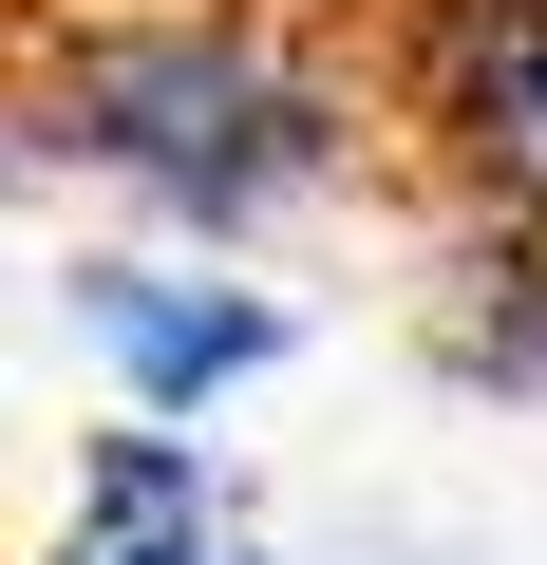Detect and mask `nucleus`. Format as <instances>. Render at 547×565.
<instances>
[{
  "instance_id": "f257e3e1",
  "label": "nucleus",
  "mask_w": 547,
  "mask_h": 565,
  "mask_svg": "<svg viewBox=\"0 0 547 565\" xmlns=\"http://www.w3.org/2000/svg\"><path fill=\"white\" fill-rule=\"evenodd\" d=\"M20 114H39V189L76 170L170 245H264L322 189H359L378 76L264 0H114V20L20 39Z\"/></svg>"
},
{
  "instance_id": "f03ea898",
  "label": "nucleus",
  "mask_w": 547,
  "mask_h": 565,
  "mask_svg": "<svg viewBox=\"0 0 547 565\" xmlns=\"http://www.w3.org/2000/svg\"><path fill=\"white\" fill-rule=\"evenodd\" d=\"M359 76L434 226L547 245V0H359Z\"/></svg>"
},
{
  "instance_id": "7ed1b4c3",
  "label": "nucleus",
  "mask_w": 547,
  "mask_h": 565,
  "mask_svg": "<svg viewBox=\"0 0 547 565\" xmlns=\"http://www.w3.org/2000/svg\"><path fill=\"white\" fill-rule=\"evenodd\" d=\"M76 340H95V377L133 415H227L245 377L303 359V321L264 302V282H227V245H170V226L76 264Z\"/></svg>"
},
{
  "instance_id": "20e7f679",
  "label": "nucleus",
  "mask_w": 547,
  "mask_h": 565,
  "mask_svg": "<svg viewBox=\"0 0 547 565\" xmlns=\"http://www.w3.org/2000/svg\"><path fill=\"white\" fill-rule=\"evenodd\" d=\"M57 565H264L227 471H208V415H133L76 452V509H57Z\"/></svg>"
},
{
  "instance_id": "39448f33",
  "label": "nucleus",
  "mask_w": 547,
  "mask_h": 565,
  "mask_svg": "<svg viewBox=\"0 0 547 565\" xmlns=\"http://www.w3.org/2000/svg\"><path fill=\"white\" fill-rule=\"evenodd\" d=\"M415 340H434V377H472V396L547 415V245H528V226H453V245H434Z\"/></svg>"
}]
</instances>
